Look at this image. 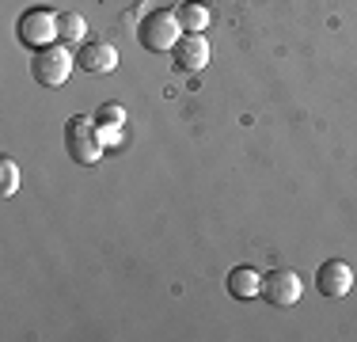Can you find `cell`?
Segmentation results:
<instances>
[{
  "label": "cell",
  "instance_id": "7a4b0ae2",
  "mask_svg": "<svg viewBox=\"0 0 357 342\" xmlns=\"http://www.w3.org/2000/svg\"><path fill=\"white\" fill-rule=\"evenodd\" d=\"M65 152H69L73 164H96L103 156V137L91 126V118H84V114L69 118V126H65Z\"/></svg>",
  "mask_w": 357,
  "mask_h": 342
},
{
  "label": "cell",
  "instance_id": "ba28073f",
  "mask_svg": "<svg viewBox=\"0 0 357 342\" xmlns=\"http://www.w3.org/2000/svg\"><path fill=\"white\" fill-rule=\"evenodd\" d=\"M76 65H80L84 73H110V68L118 65V50L110 46V42H84Z\"/></svg>",
  "mask_w": 357,
  "mask_h": 342
},
{
  "label": "cell",
  "instance_id": "5b68a950",
  "mask_svg": "<svg viewBox=\"0 0 357 342\" xmlns=\"http://www.w3.org/2000/svg\"><path fill=\"white\" fill-rule=\"evenodd\" d=\"M301 293H304V285L293 270H270L266 278H262V297H266V304L293 308L301 301Z\"/></svg>",
  "mask_w": 357,
  "mask_h": 342
},
{
  "label": "cell",
  "instance_id": "3957f363",
  "mask_svg": "<svg viewBox=\"0 0 357 342\" xmlns=\"http://www.w3.org/2000/svg\"><path fill=\"white\" fill-rule=\"evenodd\" d=\"M141 46L152 50V54H167V50H175V42L183 38V23H178L175 12H149L137 31Z\"/></svg>",
  "mask_w": 357,
  "mask_h": 342
},
{
  "label": "cell",
  "instance_id": "8fae6325",
  "mask_svg": "<svg viewBox=\"0 0 357 342\" xmlns=\"http://www.w3.org/2000/svg\"><path fill=\"white\" fill-rule=\"evenodd\" d=\"M84 31H88V23H84L80 12H65L61 15V38L65 42H84Z\"/></svg>",
  "mask_w": 357,
  "mask_h": 342
},
{
  "label": "cell",
  "instance_id": "9c48e42d",
  "mask_svg": "<svg viewBox=\"0 0 357 342\" xmlns=\"http://www.w3.org/2000/svg\"><path fill=\"white\" fill-rule=\"evenodd\" d=\"M228 293L232 297H259L262 293V274L251 270V267H236L232 274H228Z\"/></svg>",
  "mask_w": 357,
  "mask_h": 342
},
{
  "label": "cell",
  "instance_id": "4fadbf2b",
  "mask_svg": "<svg viewBox=\"0 0 357 342\" xmlns=\"http://www.w3.org/2000/svg\"><path fill=\"white\" fill-rule=\"evenodd\" d=\"M96 122H103V126H114V130H122V126H126V110L118 107V103H103V107L96 110Z\"/></svg>",
  "mask_w": 357,
  "mask_h": 342
},
{
  "label": "cell",
  "instance_id": "277c9868",
  "mask_svg": "<svg viewBox=\"0 0 357 342\" xmlns=\"http://www.w3.org/2000/svg\"><path fill=\"white\" fill-rule=\"evenodd\" d=\"M15 34H20L23 46L42 50L61 34V15H54L50 8H27V12L20 15V23H15Z\"/></svg>",
  "mask_w": 357,
  "mask_h": 342
},
{
  "label": "cell",
  "instance_id": "7c38bea8",
  "mask_svg": "<svg viewBox=\"0 0 357 342\" xmlns=\"http://www.w3.org/2000/svg\"><path fill=\"white\" fill-rule=\"evenodd\" d=\"M15 191H20V168H15L12 160H0V194L12 198Z\"/></svg>",
  "mask_w": 357,
  "mask_h": 342
},
{
  "label": "cell",
  "instance_id": "52a82bcc",
  "mask_svg": "<svg viewBox=\"0 0 357 342\" xmlns=\"http://www.w3.org/2000/svg\"><path fill=\"white\" fill-rule=\"evenodd\" d=\"M175 65L178 68H186V73H194V68H206L209 61V42H206V34H183V38L175 42Z\"/></svg>",
  "mask_w": 357,
  "mask_h": 342
},
{
  "label": "cell",
  "instance_id": "30bf717a",
  "mask_svg": "<svg viewBox=\"0 0 357 342\" xmlns=\"http://www.w3.org/2000/svg\"><path fill=\"white\" fill-rule=\"evenodd\" d=\"M175 15H178V23H183L186 34H202V31L209 27V12L202 4H194V0H190V4H183Z\"/></svg>",
  "mask_w": 357,
  "mask_h": 342
},
{
  "label": "cell",
  "instance_id": "6da1fadb",
  "mask_svg": "<svg viewBox=\"0 0 357 342\" xmlns=\"http://www.w3.org/2000/svg\"><path fill=\"white\" fill-rule=\"evenodd\" d=\"M73 65L76 61H73L69 50L50 42V46L35 50V57H31V76H35V84H42V88H61V84L69 80Z\"/></svg>",
  "mask_w": 357,
  "mask_h": 342
},
{
  "label": "cell",
  "instance_id": "8992f818",
  "mask_svg": "<svg viewBox=\"0 0 357 342\" xmlns=\"http://www.w3.org/2000/svg\"><path fill=\"white\" fill-rule=\"evenodd\" d=\"M316 289L323 297H346L354 289V270L346 267L342 259H331V262H323L319 274H316Z\"/></svg>",
  "mask_w": 357,
  "mask_h": 342
}]
</instances>
